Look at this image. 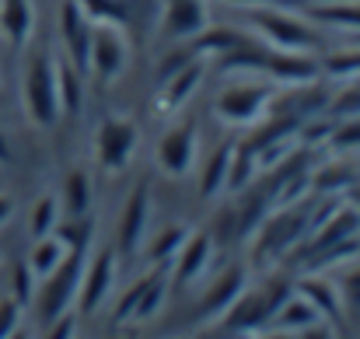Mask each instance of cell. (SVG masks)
Returning <instances> with one entry per match:
<instances>
[{"instance_id":"obj_12","label":"cell","mask_w":360,"mask_h":339,"mask_svg":"<svg viewBox=\"0 0 360 339\" xmlns=\"http://www.w3.org/2000/svg\"><path fill=\"white\" fill-rule=\"evenodd\" d=\"M63 35H67V46H70V53L77 56V67L84 70L88 67V46H91V28H88V21H84V14L74 7V4H67L63 7Z\"/></svg>"},{"instance_id":"obj_17","label":"cell","mask_w":360,"mask_h":339,"mask_svg":"<svg viewBox=\"0 0 360 339\" xmlns=\"http://www.w3.org/2000/svg\"><path fill=\"white\" fill-rule=\"evenodd\" d=\"M301 231V221L294 217V214H287V217H276V221H269L266 227V245H262V252H283L290 241H294V234Z\"/></svg>"},{"instance_id":"obj_7","label":"cell","mask_w":360,"mask_h":339,"mask_svg":"<svg viewBox=\"0 0 360 339\" xmlns=\"http://www.w3.org/2000/svg\"><path fill=\"white\" fill-rule=\"evenodd\" d=\"M193 151H196V129L193 126H179L172 129L165 140H161V165L168 175H182L193 161Z\"/></svg>"},{"instance_id":"obj_31","label":"cell","mask_w":360,"mask_h":339,"mask_svg":"<svg viewBox=\"0 0 360 339\" xmlns=\"http://www.w3.org/2000/svg\"><path fill=\"white\" fill-rule=\"evenodd\" d=\"M7 214H11V200H4V196H0V224L7 221Z\"/></svg>"},{"instance_id":"obj_23","label":"cell","mask_w":360,"mask_h":339,"mask_svg":"<svg viewBox=\"0 0 360 339\" xmlns=\"http://www.w3.org/2000/svg\"><path fill=\"white\" fill-rule=\"evenodd\" d=\"M53 224H56V200L46 196V200H39V207H35V214H32V234L42 238Z\"/></svg>"},{"instance_id":"obj_25","label":"cell","mask_w":360,"mask_h":339,"mask_svg":"<svg viewBox=\"0 0 360 339\" xmlns=\"http://www.w3.org/2000/svg\"><path fill=\"white\" fill-rule=\"evenodd\" d=\"M186 241V231H179V227H168L158 241H154V259H168L179 245Z\"/></svg>"},{"instance_id":"obj_18","label":"cell","mask_w":360,"mask_h":339,"mask_svg":"<svg viewBox=\"0 0 360 339\" xmlns=\"http://www.w3.org/2000/svg\"><path fill=\"white\" fill-rule=\"evenodd\" d=\"M63 207H67V217H81V214L88 210V175H84V172H70V175H67Z\"/></svg>"},{"instance_id":"obj_26","label":"cell","mask_w":360,"mask_h":339,"mask_svg":"<svg viewBox=\"0 0 360 339\" xmlns=\"http://www.w3.org/2000/svg\"><path fill=\"white\" fill-rule=\"evenodd\" d=\"M18 329V301H0V336H11Z\"/></svg>"},{"instance_id":"obj_4","label":"cell","mask_w":360,"mask_h":339,"mask_svg":"<svg viewBox=\"0 0 360 339\" xmlns=\"http://www.w3.org/2000/svg\"><path fill=\"white\" fill-rule=\"evenodd\" d=\"M136 147V126L126 119H105L98 129V161L105 168H122Z\"/></svg>"},{"instance_id":"obj_32","label":"cell","mask_w":360,"mask_h":339,"mask_svg":"<svg viewBox=\"0 0 360 339\" xmlns=\"http://www.w3.org/2000/svg\"><path fill=\"white\" fill-rule=\"evenodd\" d=\"M67 333H70V319H63V322H60V329H56V336H67Z\"/></svg>"},{"instance_id":"obj_29","label":"cell","mask_w":360,"mask_h":339,"mask_svg":"<svg viewBox=\"0 0 360 339\" xmlns=\"http://www.w3.org/2000/svg\"><path fill=\"white\" fill-rule=\"evenodd\" d=\"M360 60L354 56H336V60H329V70H336V74H343V70H357Z\"/></svg>"},{"instance_id":"obj_3","label":"cell","mask_w":360,"mask_h":339,"mask_svg":"<svg viewBox=\"0 0 360 339\" xmlns=\"http://www.w3.org/2000/svg\"><path fill=\"white\" fill-rule=\"evenodd\" d=\"M81 252H84V245H77V252L74 255H63V262L46 276V287H42V305H39V312H42V322H56L67 308H70V301H74V287H77V280H81Z\"/></svg>"},{"instance_id":"obj_22","label":"cell","mask_w":360,"mask_h":339,"mask_svg":"<svg viewBox=\"0 0 360 339\" xmlns=\"http://www.w3.org/2000/svg\"><path fill=\"white\" fill-rule=\"evenodd\" d=\"M301 294H304V298H315V301H311V308H315L319 315H329L333 322L340 319V308H336V301H333V290H329V287L322 290V283H304V287H301Z\"/></svg>"},{"instance_id":"obj_13","label":"cell","mask_w":360,"mask_h":339,"mask_svg":"<svg viewBox=\"0 0 360 339\" xmlns=\"http://www.w3.org/2000/svg\"><path fill=\"white\" fill-rule=\"evenodd\" d=\"M207 259H210V238H207V234H196V238L182 241V255H179V283L196 280V276L203 273Z\"/></svg>"},{"instance_id":"obj_33","label":"cell","mask_w":360,"mask_h":339,"mask_svg":"<svg viewBox=\"0 0 360 339\" xmlns=\"http://www.w3.org/2000/svg\"><path fill=\"white\" fill-rule=\"evenodd\" d=\"M354 203H357V214H360V189L354 193Z\"/></svg>"},{"instance_id":"obj_10","label":"cell","mask_w":360,"mask_h":339,"mask_svg":"<svg viewBox=\"0 0 360 339\" xmlns=\"http://www.w3.org/2000/svg\"><path fill=\"white\" fill-rule=\"evenodd\" d=\"M143 227H147V182L136 186V193H133V200L126 203V214H122L120 245L126 252L136 248V241L143 238Z\"/></svg>"},{"instance_id":"obj_9","label":"cell","mask_w":360,"mask_h":339,"mask_svg":"<svg viewBox=\"0 0 360 339\" xmlns=\"http://www.w3.org/2000/svg\"><path fill=\"white\" fill-rule=\"evenodd\" d=\"M112 252H102L98 259H95V266H91V273L84 276V290H81V308L91 315V312H98V305H102V298L109 294V283H112Z\"/></svg>"},{"instance_id":"obj_20","label":"cell","mask_w":360,"mask_h":339,"mask_svg":"<svg viewBox=\"0 0 360 339\" xmlns=\"http://www.w3.org/2000/svg\"><path fill=\"white\" fill-rule=\"evenodd\" d=\"M56 95H60V109L70 115L77 113V105H81V84H77V74H74V67H60L56 70Z\"/></svg>"},{"instance_id":"obj_21","label":"cell","mask_w":360,"mask_h":339,"mask_svg":"<svg viewBox=\"0 0 360 339\" xmlns=\"http://www.w3.org/2000/svg\"><path fill=\"white\" fill-rule=\"evenodd\" d=\"M262 25H266V32L276 35L280 42H290V46L311 42V35H308L301 25H294V21H283V18H262Z\"/></svg>"},{"instance_id":"obj_11","label":"cell","mask_w":360,"mask_h":339,"mask_svg":"<svg viewBox=\"0 0 360 339\" xmlns=\"http://www.w3.org/2000/svg\"><path fill=\"white\" fill-rule=\"evenodd\" d=\"M0 32L21 46L32 32V4L28 0H0Z\"/></svg>"},{"instance_id":"obj_16","label":"cell","mask_w":360,"mask_h":339,"mask_svg":"<svg viewBox=\"0 0 360 339\" xmlns=\"http://www.w3.org/2000/svg\"><path fill=\"white\" fill-rule=\"evenodd\" d=\"M60 262H63V245H60V241H49V238L42 234L39 245H35V252H32V259H28V269H32L35 276H49Z\"/></svg>"},{"instance_id":"obj_19","label":"cell","mask_w":360,"mask_h":339,"mask_svg":"<svg viewBox=\"0 0 360 339\" xmlns=\"http://www.w3.org/2000/svg\"><path fill=\"white\" fill-rule=\"evenodd\" d=\"M228 172H231V147H224V151H221L217 158H210V165H207V175H203V196H207V200L228 186Z\"/></svg>"},{"instance_id":"obj_14","label":"cell","mask_w":360,"mask_h":339,"mask_svg":"<svg viewBox=\"0 0 360 339\" xmlns=\"http://www.w3.org/2000/svg\"><path fill=\"white\" fill-rule=\"evenodd\" d=\"M200 74H203V67L196 63V67H182L179 74H172V77H165V91H161V113H168V109H175L193 88H196V81H200Z\"/></svg>"},{"instance_id":"obj_2","label":"cell","mask_w":360,"mask_h":339,"mask_svg":"<svg viewBox=\"0 0 360 339\" xmlns=\"http://www.w3.org/2000/svg\"><path fill=\"white\" fill-rule=\"evenodd\" d=\"M283 298H287V287L283 283H269V287H262V290H255L248 298L238 294L231 301L228 315H224V333H241V329H255V326L273 322V315L283 305Z\"/></svg>"},{"instance_id":"obj_28","label":"cell","mask_w":360,"mask_h":339,"mask_svg":"<svg viewBox=\"0 0 360 339\" xmlns=\"http://www.w3.org/2000/svg\"><path fill=\"white\" fill-rule=\"evenodd\" d=\"M340 287H343V294H347V305L360 308V269L357 273H347V276L340 280Z\"/></svg>"},{"instance_id":"obj_8","label":"cell","mask_w":360,"mask_h":339,"mask_svg":"<svg viewBox=\"0 0 360 339\" xmlns=\"http://www.w3.org/2000/svg\"><path fill=\"white\" fill-rule=\"evenodd\" d=\"M203 25H207V14H203L200 0H168V11H165V32L168 35L186 39V35H196Z\"/></svg>"},{"instance_id":"obj_15","label":"cell","mask_w":360,"mask_h":339,"mask_svg":"<svg viewBox=\"0 0 360 339\" xmlns=\"http://www.w3.org/2000/svg\"><path fill=\"white\" fill-rule=\"evenodd\" d=\"M241 283H245V273H241V269H228V273L221 276V283L207 294V305L200 308V315H210V312L231 308V301L241 294Z\"/></svg>"},{"instance_id":"obj_24","label":"cell","mask_w":360,"mask_h":339,"mask_svg":"<svg viewBox=\"0 0 360 339\" xmlns=\"http://www.w3.org/2000/svg\"><path fill=\"white\" fill-rule=\"evenodd\" d=\"M266 67H273V70H276L280 77H287V81H290V77H308V74L315 70L308 60H283V56H276V60H266Z\"/></svg>"},{"instance_id":"obj_6","label":"cell","mask_w":360,"mask_h":339,"mask_svg":"<svg viewBox=\"0 0 360 339\" xmlns=\"http://www.w3.org/2000/svg\"><path fill=\"white\" fill-rule=\"evenodd\" d=\"M269 98V88L262 84H238V88H228L221 95V115L231 119V122H241V119H252V115L262 109V102Z\"/></svg>"},{"instance_id":"obj_27","label":"cell","mask_w":360,"mask_h":339,"mask_svg":"<svg viewBox=\"0 0 360 339\" xmlns=\"http://www.w3.org/2000/svg\"><path fill=\"white\" fill-rule=\"evenodd\" d=\"M14 290H18V305H25L32 298V269L28 266H18L14 269Z\"/></svg>"},{"instance_id":"obj_34","label":"cell","mask_w":360,"mask_h":339,"mask_svg":"<svg viewBox=\"0 0 360 339\" xmlns=\"http://www.w3.org/2000/svg\"><path fill=\"white\" fill-rule=\"evenodd\" d=\"M0 158H4V143H0Z\"/></svg>"},{"instance_id":"obj_1","label":"cell","mask_w":360,"mask_h":339,"mask_svg":"<svg viewBox=\"0 0 360 339\" xmlns=\"http://www.w3.org/2000/svg\"><path fill=\"white\" fill-rule=\"evenodd\" d=\"M25 102H28V115L39 126H49L60 115V95H56V70L49 63V56H32L28 74H25Z\"/></svg>"},{"instance_id":"obj_30","label":"cell","mask_w":360,"mask_h":339,"mask_svg":"<svg viewBox=\"0 0 360 339\" xmlns=\"http://www.w3.org/2000/svg\"><path fill=\"white\" fill-rule=\"evenodd\" d=\"M340 143H360V119L357 122H350L347 129H343V136H336Z\"/></svg>"},{"instance_id":"obj_5","label":"cell","mask_w":360,"mask_h":339,"mask_svg":"<svg viewBox=\"0 0 360 339\" xmlns=\"http://www.w3.org/2000/svg\"><path fill=\"white\" fill-rule=\"evenodd\" d=\"M88 60L95 63V70H98V77H112L116 70L122 67V60H126V42H122V32L116 25H102V28H95L91 32V46H88Z\"/></svg>"}]
</instances>
